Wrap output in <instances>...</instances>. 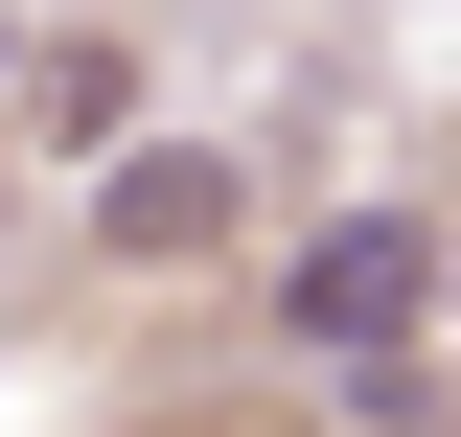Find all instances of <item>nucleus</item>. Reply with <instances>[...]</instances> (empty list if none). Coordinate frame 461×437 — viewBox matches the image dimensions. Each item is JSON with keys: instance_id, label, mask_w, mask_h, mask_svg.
I'll return each instance as SVG.
<instances>
[{"instance_id": "1", "label": "nucleus", "mask_w": 461, "mask_h": 437, "mask_svg": "<svg viewBox=\"0 0 461 437\" xmlns=\"http://www.w3.org/2000/svg\"><path fill=\"white\" fill-rule=\"evenodd\" d=\"M438 299H461V276H438V230H415V208H323V230L277 254V345H323V369H393Z\"/></svg>"}, {"instance_id": "2", "label": "nucleus", "mask_w": 461, "mask_h": 437, "mask_svg": "<svg viewBox=\"0 0 461 437\" xmlns=\"http://www.w3.org/2000/svg\"><path fill=\"white\" fill-rule=\"evenodd\" d=\"M230 230H254V184H230L208 138H115V162H93V254L115 276H208Z\"/></svg>"}, {"instance_id": "3", "label": "nucleus", "mask_w": 461, "mask_h": 437, "mask_svg": "<svg viewBox=\"0 0 461 437\" xmlns=\"http://www.w3.org/2000/svg\"><path fill=\"white\" fill-rule=\"evenodd\" d=\"M23 115H47V138H139V47H115V23H47V47H23Z\"/></svg>"}, {"instance_id": "4", "label": "nucleus", "mask_w": 461, "mask_h": 437, "mask_svg": "<svg viewBox=\"0 0 461 437\" xmlns=\"http://www.w3.org/2000/svg\"><path fill=\"white\" fill-rule=\"evenodd\" d=\"M0 93H23V23H0Z\"/></svg>"}]
</instances>
